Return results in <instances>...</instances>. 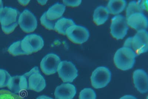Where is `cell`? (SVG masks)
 Segmentation results:
<instances>
[{"instance_id": "cell-1", "label": "cell", "mask_w": 148, "mask_h": 99, "mask_svg": "<svg viewBox=\"0 0 148 99\" xmlns=\"http://www.w3.org/2000/svg\"><path fill=\"white\" fill-rule=\"evenodd\" d=\"M20 13L16 9L6 6L0 10V23L3 32L9 35L18 26Z\"/></svg>"}, {"instance_id": "cell-2", "label": "cell", "mask_w": 148, "mask_h": 99, "mask_svg": "<svg viewBox=\"0 0 148 99\" xmlns=\"http://www.w3.org/2000/svg\"><path fill=\"white\" fill-rule=\"evenodd\" d=\"M137 56L132 49L123 47L116 51L114 57V62L118 69L128 70L134 67Z\"/></svg>"}, {"instance_id": "cell-3", "label": "cell", "mask_w": 148, "mask_h": 99, "mask_svg": "<svg viewBox=\"0 0 148 99\" xmlns=\"http://www.w3.org/2000/svg\"><path fill=\"white\" fill-rule=\"evenodd\" d=\"M66 9L63 4L56 3L42 14L40 18L41 24L49 30H54L57 21L61 18Z\"/></svg>"}, {"instance_id": "cell-4", "label": "cell", "mask_w": 148, "mask_h": 99, "mask_svg": "<svg viewBox=\"0 0 148 99\" xmlns=\"http://www.w3.org/2000/svg\"><path fill=\"white\" fill-rule=\"evenodd\" d=\"M23 76L25 77L27 82V90L40 92L45 88L46 80L40 73L38 67H34Z\"/></svg>"}, {"instance_id": "cell-5", "label": "cell", "mask_w": 148, "mask_h": 99, "mask_svg": "<svg viewBox=\"0 0 148 99\" xmlns=\"http://www.w3.org/2000/svg\"><path fill=\"white\" fill-rule=\"evenodd\" d=\"M44 45L41 36L35 34L27 35L21 40V47L25 55H29L40 51Z\"/></svg>"}, {"instance_id": "cell-6", "label": "cell", "mask_w": 148, "mask_h": 99, "mask_svg": "<svg viewBox=\"0 0 148 99\" xmlns=\"http://www.w3.org/2000/svg\"><path fill=\"white\" fill-rule=\"evenodd\" d=\"M111 78L112 72L109 68L105 66L98 67L91 75V84L96 89L104 88L110 82Z\"/></svg>"}, {"instance_id": "cell-7", "label": "cell", "mask_w": 148, "mask_h": 99, "mask_svg": "<svg viewBox=\"0 0 148 99\" xmlns=\"http://www.w3.org/2000/svg\"><path fill=\"white\" fill-rule=\"evenodd\" d=\"M129 29V26L125 17L119 14L112 18L110 33L115 39L118 40L123 39L127 34Z\"/></svg>"}, {"instance_id": "cell-8", "label": "cell", "mask_w": 148, "mask_h": 99, "mask_svg": "<svg viewBox=\"0 0 148 99\" xmlns=\"http://www.w3.org/2000/svg\"><path fill=\"white\" fill-rule=\"evenodd\" d=\"M57 71L59 77L64 83H72L78 76V71L76 66L70 61H61Z\"/></svg>"}, {"instance_id": "cell-9", "label": "cell", "mask_w": 148, "mask_h": 99, "mask_svg": "<svg viewBox=\"0 0 148 99\" xmlns=\"http://www.w3.org/2000/svg\"><path fill=\"white\" fill-rule=\"evenodd\" d=\"M66 35L68 39L73 43L82 44L88 40L90 33L86 28L75 25L67 30Z\"/></svg>"}, {"instance_id": "cell-10", "label": "cell", "mask_w": 148, "mask_h": 99, "mask_svg": "<svg viewBox=\"0 0 148 99\" xmlns=\"http://www.w3.org/2000/svg\"><path fill=\"white\" fill-rule=\"evenodd\" d=\"M148 34L146 30L137 31L132 37L131 48L137 55L145 53L148 51Z\"/></svg>"}, {"instance_id": "cell-11", "label": "cell", "mask_w": 148, "mask_h": 99, "mask_svg": "<svg viewBox=\"0 0 148 99\" xmlns=\"http://www.w3.org/2000/svg\"><path fill=\"white\" fill-rule=\"evenodd\" d=\"M18 24L25 32H33L37 28L38 21L34 14L27 9L21 13L18 18Z\"/></svg>"}, {"instance_id": "cell-12", "label": "cell", "mask_w": 148, "mask_h": 99, "mask_svg": "<svg viewBox=\"0 0 148 99\" xmlns=\"http://www.w3.org/2000/svg\"><path fill=\"white\" fill-rule=\"evenodd\" d=\"M61 61L60 57L56 54H47L41 61V69L46 75L53 74L57 72L58 66Z\"/></svg>"}, {"instance_id": "cell-13", "label": "cell", "mask_w": 148, "mask_h": 99, "mask_svg": "<svg viewBox=\"0 0 148 99\" xmlns=\"http://www.w3.org/2000/svg\"><path fill=\"white\" fill-rule=\"evenodd\" d=\"M128 26L137 30H146L148 25V18L143 13H136L126 18Z\"/></svg>"}, {"instance_id": "cell-14", "label": "cell", "mask_w": 148, "mask_h": 99, "mask_svg": "<svg viewBox=\"0 0 148 99\" xmlns=\"http://www.w3.org/2000/svg\"><path fill=\"white\" fill-rule=\"evenodd\" d=\"M133 78L135 87L141 94L148 92V75L144 70H136L133 72Z\"/></svg>"}, {"instance_id": "cell-15", "label": "cell", "mask_w": 148, "mask_h": 99, "mask_svg": "<svg viewBox=\"0 0 148 99\" xmlns=\"http://www.w3.org/2000/svg\"><path fill=\"white\" fill-rule=\"evenodd\" d=\"M76 92V88L73 84L63 83L56 88L54 95L56 99H73Z\"/></svg>"}, {"instance_id": "cell-16", "label": "cell", "mask_w": 148, "mask_h": 99, "mask_svg": "<svg viewBox=\"0 0 148 99\" xmlns=\"http://www.w3.org/2000/svg\"><path fill=\"white\" fill-rule=\"evenodd\" d=\"M7 87L14 94L19 93L27 90V83L25 77L23 75L11 76Z\"/></svg>"}, {"instance_id": "cell-17", "label": "cell", "mask_w": 148, "mask_h": 99, "mask_svg": "<svg viewBox=\"0 0 148 99\" xmlns=\"http://www.w3.org/2000/svg\"><path fill=\"white\" fill-rule=\"evenodd\" d=\"M109 15V12L106 7L103 6H98L94 12V22L98 26L101 25L108 20Z\"/></svg>"}, {"instance_id": "cell-18", "label": "cell", "mask_w": 148, "mask_h": 99, "mask_svg": "<svg viewBox=\"0 0 148 99\" xmlns=\"http://www.w3.org/2000/svg\"><path fill=\"white\" fill-rule=\"evenodd\" d=\"M75 25V22L71 18L62 17L58 20L56 23L54 30L58 33L65 35L67 30L71 26Z\"/></svg>"}, {"instance_id": "cell-19", "label": "cell", "mask_w": 148, "mask_h": 99, "mask_svg": "<svg viewBox=\"0 0 148 99\" xmlns=\"http://www.w3.org/2000/svg\"><path fill=\"white\" fill-rule=\"evenodd\" d=\"M127 3L125 0H110L108 2L106 8L110 14H117L125 10Z\"/></svg>"}, {"instance_id": "cell-20", "label": "cell", "mask_w": 148, "mask_h": 99, "mask_svg": "<svg viewBox=\"0 0 148 99\" xmlns=\"http://www.w3.org/2000/svg\"><path fill=\"white\" fill-rule=\"evenodd\" d=\"M143 10L141 8L138 2H136L135 1H131L129 2L126 9L127 18L135 13H143Z\"/></svg>"}, {"instance_id": "cell-21", "label": "cell", "mask_w": 148, "mask_h": 99, "mask_svg": "<svg viewBox=\"0 0 148 99\" xmlns=\"http://www.w3.org/2000/svg\"><path fill=\"white\" fill-rule=\"evenodd\" d=\"M9 53L13 56L25 55L21 47V40L18 41L10 45L8 48Z\"/></svg>"}, {"instance_id": "cell-22", "label": "cell", "mask_w": 148, "mask_h": 99, "mask_svg": "<svg viewBox=\"0 0 148 99\" xmlns=\"http://www.w3.org/2000/svg\"><path fill=\"white\" fill-rule=\"evenodd\" d=\"M97 96L96 92L92 88H84L80 92L79 99H96Z\"/></svg>"}, {"instance_id": "cell-23", "label": "cell", "mask_w": 148, "mask_h": 99, "mask_svg": "<svg viewBox=\"0 0 148 99\" xmlns=\"http://www.w3.org/2000/svg\"><path fill=\"white\" fill-rule=\"evenodd\" d=\"M11 76L7 71L0 69V88L7 87Z\"/></svg>"}, {"instance_id": "cell-24", "label": "cell", "mask_w": 148, "mask_h": 99, "mask_svg": "<svg viewBox=\"0 0 148 99\" xmlns=\"http://www.w3.org/2000/svg\"><path fill=\"white\" fill-rule=\"evenodd\" d=\"M0 99H25L19 95L9 90L2 89L0 90Z\"/></svg>"}, {"instance_id": "cell-25", "label": "cell", "mask_w": 148, "mask_h": 99, "mask_svg": "<svg viewBox=\"0 0 148 99\" xmlns=\"http://www.w3.org/2000/svg\"><path fill=\"white\" fill-rule=\"evenodd\" d=\"M63 3L65 6H70V7H75L78 6L81 4V0L79 1H63Z\"/></svg>"}, {"instance_id": "cell-26", "label": "cell", "mask_w": 148, "mask_h": 99, "mask_svg": "<svg viewBox=\"0 0 148 99\" xmlns=\"http://www.w3.org/2000/svg\"><path fill=\"white\" fill-rule=\"evenodd\" d=\"M147 1H140L138 2L139 5L143 10H147Z\"/></svg>"}, {"instance_id": "cell-27", "label": "cell", "mask_w": 148, "mask_h": 99, "mask_svg": "<svg viewBox=\"0 0 148 99\" xmlns=\"http://www.w3.org/2000/svg\"><path fill=\"white\" fill-rule=\"evenodd\" d=\"M132 37H129L125 40L124 47L131 48ZM132 49V48H131Z\"/></svg>"}, {"instance_id": "cell-28", "label": "cell", "mask_w": 148, "mask_h": 99, "mask_svg": "<svg viewBox=\"0 0 148 99\" xmlns=\"http://www.w3.org/2000/svg\"><path fill=\"white\" fill-rule=\"evenodd\" d=\"M120 99H137V98L132 95H128L123 96Z\"/></svg>"}, {"instance_id": "cell-29", "label": "cell", "mask_w": 148, "mask_h": 99, "mask_svg": "<svg viewBox=\"0 0 148 99\" xmlns=\"http://www.w3.org/2000/svg\"><path fill=\"white\" fill-rule=\"evenodd\" d=\"M18 2L21 4V5H23V6H26L29 3L30 1H18Z\"/></svg>"}, {"instance_id": "cell-30", "label": "cell", "mask_w": 148, "mask_h": 99, "mask_svg": "<svg viewBox=\"0 0 148 99\" xmlns=\"http://www.w3.org/2000/svg\"><path fill=\"white\" fill-rule=\"evenodd\" d=\"M36 99H53L51 98L48 97V96L42 95V96H39Z\"/></svg>"}, {"instance_id": "cell-31", "label": "cell", "mask_w": 148, "mask_h": 99, "mask_svg": "<svg viewBox=\"0 0 148 99\" xmlns=\"http://www.w3.org/2000/svg\"><path fill=\"white\" fill-rule=\"evenodd\" d=\"M38 1L40 5H45L47 2V1Z\"/></svg>"}, {"instance_id": "cell-32", "label": "cell", "mask_w": 148, "mask_h": 99, "mask_svg": "<svg viewBox=\"0 0 148 99\" xmlns=\"http://www.w3.org/2000/svg\"><path fill=\"white\" fill-rule=\"evenodd\" d=\"M3 8V4L2 1L0 0V10Z\"/></svg>"}, {"instance_id": "cell-33", "label": "cell", "mask_w": 148, "mask_h": 99, "mask_svg": "<svg viewBox=\"0 0 148 99\" xmlns=\"http://www.w3.org/2000/svg\"></svg>"}]
</instances>
